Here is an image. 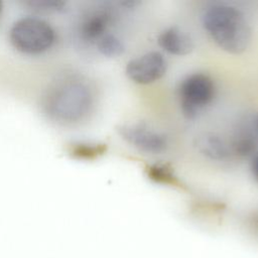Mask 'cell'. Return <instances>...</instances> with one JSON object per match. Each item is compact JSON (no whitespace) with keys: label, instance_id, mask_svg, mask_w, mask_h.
<instances>
[{"label":"cell","instance_id":"8","mask_svg":"<svg viewBox=\"0 0 258 258\" xmlns=\"http://www.w3.org/2000/svg\"><path fill=\"white\" fill-rule=\"evenodd\" d=\"M157 42L164 51L176 56L187 55L195 48V43L191 37L176 26H170L163 29L158 35Z\"/></svg>","mask_w":258,"mask_h":258},{"label":"cell","instance_id":"4","mask_svg":"<svg viewBox=\"0 0 258 258\" xmlns=\"http://www.w3.org/2000/svg\"><path fill=\"white\" fill-rule=\"evenodd\" d=\"M216 96L214 80L205 73H191L179 82L177 97L182 115L187 119H195L208 107Z\"/></svg>","mask_w":258,"mask_h":258},{"label":"cell","instance_id":"12","mask_svg":"<svg viewBox=\"0 0 258 258\" xmlns=\"http://www.w3.org/2000/svg\"><path fill=\"white\" fill-rule=\"evenodd\" d=\"M146 171H147L148 177L154 180L155 182L163 183V184H173V185L178 183V180L174 176L171 169L164 164L156 163V164L149 165Z\"/></svg>","mask_w":258,"mask_h":258},{"label":"cell","instance_id":"16","mask_svg":"<svg viewBox=\"0 0 258 258\" xmlns=\"http://www.w3.org/2000/svg\"><path fill=\"white\" fill-rule=\"evenodd\" d=\"M256 127H257V131H258V117H257V120H256Z\"/></svg>","mask_w":258,"mask_h":258},{"label":"cell","instance_id":"3","mask_svg":"<svg viewBox=\"0 0 258 258\" xmlns=\"http://www.w3.org/2000/svg\"><path fill=\"white\" fill-rule=\"evenodd\" d=\"M9 40L14 48L25 54H40L55 41V31L43 19L25 16L16 20L9 30Z\"/></svg>","mask_w":258,"mask_h":258},{"label":"cell","instance_id":"15","mask_svg":"<svg viewBox=\"0 0 258 258\" xmlns=\"http://www.w3.org/2000/svg\"><path fill=\"white\" fill-rule=\"evenodd\" d=\"M2 11H3V3L0 1V17H1V14H2Z\"/></svg>","mask_w":258,"mask_h":258},{"label":"cell","instance_id":"5","mask_svg":"<svg viewBox=\"0 0 258 258\" xmlns=\"http://www.w3.org/2000/svg\"><path fill=\"white\" fill-rule=\"evenodd\" d=\"M117 131L125 142L147 154H160L168 147L167 136L145 122L122 124Z\"/></svg>","mask_w":258,"mask_h":258},{"label":"cell","instance_id":"2","mask_svg":"<svg viewBox=\"0 0 258 258\" xmlns=\"http://www.w3.org/2000/svg\"><path fill=\"white\" fill-rule=\"evenodd\" d=\"M94 105L91 87L79 78H66L55 83L45 97V110L60 123H74L85 118Z\"/></svg>","mask_w":258,"mask_h":258},{"label":"cell","instance_id":"10","mask_svg":"<svg viewBox=\"0 0 258 258\" xmlns=\"http://www.w3.org/2000/svg\"><path fill=\"white\" fill-rule=\"evenodd\" d=\"M95 46L99 53L106 57H118L125 50L123 41L117 35L111 32L104 35L95 44Z\"/></svg>","mask_w":258,"mask_h":258},{"label":"cell","instance_id":"6","mask_svg":"<svg viewBox=\"0 0 258 258\" xmlns=\"http://www.w3.org/2000/svg\"><path fill=\"white\" fill-rule=\"evenodd\" d=\"M167 71V61L159 51H148L131 58L125 67L126 77L137 85L159 81Z\"/></svg>","mask_w":258,"mask_h":258},{"label":"cell","instance_id":"9","mask_svg":"<svg viewBox=\"0 0 258 258\" xmlns=\"http://www.w3.org/2000/svg\"><path fill=\"white\" fill-rule=\"evenodd\" d=\"M195 146L202 155L212 161H226L233 154L230 143L213 132H205L197 136Z\"/></svg>","mask_w":258,"mask_h":258},{"label":"cell","instance_id":"7","mask_svg":"<svg viewBox=\"0 0 258 258\" xmlns=\"http://www.w3.org/2000/svg\"><path fill=\"white\" fill-rule=\"evenodd\" d=\"M113 22L114 13L110 8H95L81 18L78 34L84 42L95 45L104 35L110 32Z\"/></svg>","mask_w":258,"mask_h":258},{"label":"cell","instance_id":"1","mask_svg":"<svg viewBox=\"0 0 258 258\" xmlns=\"http://www.w3.org/2000/svg\"><path fill=\"white\" fill-rule=\"evenodd\" d=\"M202 25L213 42L230 54L243 53L251 43L250 23L232 4L218 2L209 5L202 14Z\"/></svg>","mask_w":258,"mask_h":258},{"label":"cell","instance_id":"13","mask_svg":"<svg viewBox=\"0 0 258 258\" xmlns=\"http://www.w3.org/2000/svg\"><path fill=\"white\" fill-rule=\"evenodd\" d=\"M30 4L38 9L42 10H58L62 7L63 2L59 1H47V0H36L30 2Z\"/></svg>","mask_w":258,"mask_h":258},{"label":"cell","instance_id":"14","mask_svg":"<svg viewBox=\"0 0 258 258\" xmlns=\"http://www.w3.org/2000/svg\"><path fill=\"white\" fill-rule=\"evenodd\" d=\"M250 169H251V173H252L253 177L258 181V154H254L252 156Z\"/></svg>","mask_w":258,"mask_h":258},{"label":"cell","instance_id":"11","mask_svg":"<svg viewBox=\"0 0 258 258\" xmlns=\"http://www.w3.org/2000/svg\"><path fill=\"white\" fill-rule=\"evenodd\" d=\"M232 153L245 157L248 155H254L255 148H256V140L247 131H243L238 133L233 142L230 144Z\"/></svg>","mask_w":258,"mask_h":258}]
</instances>
